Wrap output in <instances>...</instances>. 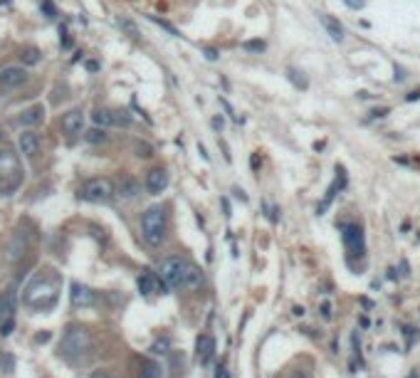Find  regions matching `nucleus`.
Listing matches in <instances>:
<instances>
[{
    "label": "nucleus",
    "mask_w": 420,
    "mask_h": 378,
    "mask_svg": "<svg viewBox=\"0 0 420 378\" xmlns=\"http://www.w3.org/2000/svg\"><path fill=\"white\" fill-rule=\"evenodd\" d=\"M136 156H138V158H151L153 149L149 144H141V141H138V144H136Z\"/></svg>",
    "instance_id": "33"
},
{
    "label": "nucleus",
    "mask_w": 420,
    "mask_h": 378,
    "mask_svg": "<svg viewBox=\"0 0 420 378\" xmlns=\"http://www.w3.org/2000/svg\"><path fill=\"white\" fill-rule=\"evenodd\" d=\"M168 186V173L163 168H151L146 173V190L151 193V195H158V193H163Z\"/></svg>",
    "instance_id": "11"
},
{
    "label": "nucleus",
    "mask_w": 420,
    "mask_h": 378,
    "mask_svg": "<svg viewBox=\"0 0 420 378\" xmlns=\"http://www.w3.org/2000/svg\"><path fill=\"white\" fill-rule=\"evenodd\" d=\"M198 151H200V156H203V158H205V161H208V158H210L208 153H205V146H203V144H198Z\"/></svg>",
    "instance_id": "41"
},
{
    "label": "nucleus",
    "mask_w": 420,
    "mask_h": 378,
    "mask_svg": "<svg viewBox=\"0 0 420 378\" xmlns=\"http://www.w3.org/2000/svg\"><path fill=\"white\" fill-rule=\"evenodd\" d=\"M40 8H42V10H45V18H57V8H55V3H52V0H42V3H40Z\"/></svg>",
    "instance_id": "31"
},
{
    "label": "nucleus",
    "mask_w": 420,
    "mask_h": 378,
    "mask_svg": "<svg viewBox=\"0 0 420 378\" xmlns=\"http://www.w3.org/2000/svg\"><path fill=\"white\" fill-rule=\"evenodd\" d=\"M20 59H22V64H38L40 62V50L38 47H25V50L20 52Z\"/></svg>",
    "instance_id": "25"
},
{
    "label": "nucleus",
    "mask_w": 420,
    "mask_h": 378,
    "mask_svg": "<svg viewBox=\"0 0 420 378\" xmlns=\"http://www.w3.org/2000/svg\"><path fill=\"white\" fill-rule=\"evenodd\" d=\"M344 186H346V173H344V168H341V166H336V181H334V183L329 186V190H326L324 200H322V205H319V215L324 213L326 205H329V203H331V200L336 198V193L344 188Z\"/></svg>",
    "instance_id": "16"
},
{
    "label": "nucleus",
    "mask_w": 420,
    "mask_h": 378,
    "mask_svg": "<svg viewBox=\"0 0 420 378\" xmlns=\"http://www.w3.org/2000/svg\"><path fill=\"white\" fill-rule=\"evenodd\" d=\"M223 126H225V121H223V116H215V119H213V129H215V131L220 133V131H223Z\"/></svg>",
    "instance_id": "36"
},
{
    "label": "nucleus",
    "mask_w": 420,
    "mask_h": 378,
    "mask_svg": "<svg viewBox=\"0 0 420 378\" xmlns=\"http://www.w3.org/2000/svg\"><path fill=\"white\" fill-rule=\"evenodd\" d=\"M62 131L67 136H77L84 131V112L82 109H72L62 116Z\"/></svg>",
    "instance_id": "10"
},
{
    "label": "nucleus",
    "mask_w": 420,
    "mask_h": 378,
    "mask_svg": "<svg viewBox=\"0 0 420 378\" xmlns=\"http://www.w3.org/2000/svg\"><path fill=\"white\" fill-rule=\"evenodd\" d=\"M92 378H114V376H109V373H94Z\"/></svg>",
    "instance_id": "45"
},
{
    "label": "nucleus",
    "mask_w": 420,
    "mask_h": 378,
    "mask_svg": "<svg viewBox=\"0 0 420 378\" xmlns=\"http://www.w3.org/2000/svg\"><path fill=\"white\" fill-rule=\"evenodd\" d=\"M79 198L87 200V203H96V205H104L114 198V186L109 178H89L82 190H79Z\"/></svg>",
    "instance_id": "4"
},
{
    "label": "nucleus",
    "mask_w": 420,
    "mask_h": 378,
    "mask_svg": "<svg viewBox=\"0 0 420 378\" xmlns=\"http://www.w3.org/2000/svg\"><path fill=\"white\" fill-rule=\"evenodd\" d=\"M341 235H344L346 255L351 260H361L363 255H366V237H363L361 225H344Z\"/></svg>",
    "instance_id": "6"
},
{
    "label": "nucleus",
    "mask_w": 420,
    "mask_h": 378,
    "mask_svg": "<svg viewBox=\"0 0 420 378\" xmlns=\"http://www.w3.org/2000/svg\"><path fill=\"white\" fill-rule=\"evenodd\" d=\"M87 70H89V72H96V70H99V64H96V62H87Z\"/></svg>",
    "instance_id": "42"
},
{
    "label": "nucleus",
    "mask_w": 420,
    "mask_h": 378,
    "mask_svg": "<svg viewBox=\"0 0 420 378\" xmlns=\"http://www.w3.org/2000/svg\"><path fill=\"white\" fill-rule=\"evenodd\" d=\"M168 349H171V341L161 339V341H156V343L151 346V354H161V356H163V354H168Z\"/></svg>",
    "instance_id": "30"
},
{
    "label": "nucleus",
    "mask_w": 420,
    "mask_h": 378,
    "mask_svg": "<svg viewBox=\"0 0 420 378\" xmlns=\"http://www.w3.org/2000/svg\"><path fill=\"white\" fill-rule=\"evenodd\" d=\"M405 99H408V101H415V99H420V89H418V92H413L410 96H405Z\"/></svg>",
    "instance_id": "44"
},
{
    "label": "nucleus",
    "mask_w": 420,
    "mask_h": 378,
    "mask_svg": "<svg viewBox=\"0 0 420 378\" xmlns=\"http://www.w3.org/2000/svg\"><path fill=\"white\" fill-rule=\"evenodd\" d=\"M242 47H245L248 52H262V50H265V42H262V40H250Z\"/></svg>",
    "instance_id": "34"
},
{
    "label": "nucleus",
    "mask_w": 420,
    "mask_h": 378,
    "mask_svg": "<svg viewBox=\"0 0 420 378\" xmlns=\"http://www.w3.org/2000/svg\"><path fill=\"white\" fill-rule=\"evenodd\" d=\"M0 368H3L5 373H13V371H15V359H13V354H8V351L0 354Z\"/></svg>",
    "instance_id": "26"
},
{
    "label": "nucleus",
    "mask_w": 420,
    "mask_h": 378,
    "mask_svg": "<svg viewBox=\"0 0 420 378\" xmlns=\"http://www.w3.org/2000/svg\"><path fill=\"white\" fill-rule=\"evenodd\" d=\"M205 57H208V59H218V50H213V47H205Z\"/></svg>",
    "instance_id": "39"
},
{
    "label": "nucleus",
    "mask_w": 420,
    "mask_h": 378,
    "mask_svg": "<svg viewBox=\"0 0 420 378\" xmlns=\"http://www.w3.org/2000/svg\"><path fill=\"white\" fill-rule=\"evenodd\" d=\"M89 349H92V334H89V329L79 326V324H72L64 331V339H62V346H59L62 356L69 361H77V359H82V356H87Z\"/></svg>",
    "instance_id": "2"
},
{
    "label": "nucleus",
    "mask_w": 420,
    "mask_h": 378,
    "mask_svg": "<svg viewBox=\"0 0 420 378\" xmlns=\"http://www.w3.org/2000/svg\"><path fill=\"white\" fill-rule=\"evenodd\" d=\"M112 119H114L116 126H129L131 124V116L126 112H112Z\"/></svg>",
    "instance_id": "29"
},
{
    "label": "nucleus",
    "mask_w": 420,
    "mask_h": 378,
    "mask_svg": "<svg viewBox=\"0 0 420 378\" xmlns=\"http://www.w3.org/2000/svg\"><path fill=\"white\" fill-rule=\"evenodd\" d=\"M18 173H20V163L15 151L8 144H0V178H10V183L15 186L18 183Z\"/></svg>",
    "instance_id": "7"
},
{
    "label": "nucleus",
    "mask_w": 420,
    "mask_h": 378,
    "mask_svg": "<svg viewBox=\"0 0 420 378\" xmlns=\"http://www.w3.org/2000/svg\"><path fill=\"white\" fill-rule=\"evenodd\" d=\"M141 235L151 247H161L166 240V210L161 205H151L141 218Z\"/></svg>",
    "instance_id": "3"
},
{
    "label": "nucleus",
    "mask_w": 420,
    "mask_h": 378,
    "mask_svg": "<svg viewBox=\"0 0 420 378\" xmlns=\"http://www.w3.org/2000/svg\"><path fill=\"white\" fill-rule=\"evenodd\" d=\"M57 297H59L57 282H52V280H45V277H40V280H35V282H30V287L25 289V297H22V302L27 304L30 309H38V312H47L50 306H55Z\"/></svg>",
    "instance_id": "1"
},
{
    "label": "nucleus",
    "mask_w": 420,
    "mask_h": 378,
    "mask_svg": "<svg viewBox=\"0 0 420 378\" xmlns=\"http://www.w3.org/2000/svg\"><path fill=\"white\" fill-rule=\"evenodd\" d=\"M50 336H52L50 331H42V334H38V336H35V341H38V343H47V341H50Z\"/></svg>",
    "instance_id": "37"
},
{
    "label": "nucleus",
    "mask_w": 420,
    "mask_h": 378,
    "mask_svg": "<svg viewBox=\"0 0 420 378\" xmlns=\"http://www.w3.org/2000/svg\"><path fill=\"white\" fill-rule=\"evenodd\" d=\"M292 378H309V376H306V373H294Z\"/></svg>",
    "instance_id": "46"
},
{
    "label": "nucleus",
    "mask_w": 420,
    "mask_h": 378,
    "mask_svg": "<svg viewBox=\"0 0 420 378\" xmlns=\"http://www.w3.org/2000/svg\"><path fill=\"white\" fill-rule=\"evenodd\" d=\"M200 284H203V274H200V269L188 262V265H186V272H183V282H181V289L195 292Z\"/></svg>",
    "instance_id": "18"
},
{
    "label": "nucleus",
    "mask_w": 420,
    "mask_h": 378,
    "mask_svg": "<svg viewBox=\"0 0 420 378\" xmlns=\"http://www.w3.org/2000/svg\"><path fill=\"white\" fill-rule=\"evenodd\" d=\"M186 265H188V260H183V257H166V260H161V265H158V277H161V282L166 289H178L181 282H183V272H186Z\"/></svg>",
    "instance_id": "5"
},
{
    "label": "nucleus",
    "mask_w": 420,
    "mask_h": 378,
    "mask_svg": "<svg viewBox=\"0 0 420 378\" xmlns=\"http://www.w3.org/2000/svg\"><path fill=\"white\" fill-rule=\"evenodd\" d=\"M146 18L151 20L153 25H158V27H161V30H166V32H168V35H173V38H181V32H178V30H176V27H173L171 22H168V20L158 18V15H146Z\"/></svg>",
    "instance_id": "23"
},
{
    "label": "nucleus",
    "mask_w": 420,
    "mask_h": 378,
    "mask_svg": "<svg viewBox=\"0 0 420 378\" xmlns=\"http://www.w3.org/2000/svg\"><path fill=\"white\" fill-rule=\"evenodd\" d=\"M42 116H45V107H42V104H35V107H30V109L22 112L20 121H22L25 126H35V124L42 121Z\"/></svg>",
    "instance_id": "19"
},
{
    "label": "nucleus",
    "mask_w": 420,
    "mask_h": 378,
    "mask_svg": "<svg viewBox=\"0 0 420 378\" xmlns=\"http://www.w3.org/2000/svg\"><path fill=\"white\" fill-rule=\"evenodd\" d=\"M319 22L324 25V30L329 32V38L334 40V42H344V25L339 22V20L334 18V15H319Z\"/></svg>",
    "instance_id": "17"
},
{
    "label": "nucleus",
    "mask_w": 420,
    "mask_h": 378,
    "mask_svg": "<svg viewBox=\"0 0 420 378\" xmlns=\"http://www.w3.org/2000/svg\"><path fill=\"white\" fill-rule=\"evenodd\" d=\"M344 5H348L351 10H361L363 5H366V0H344Z\"/></svg>",
    "instance_id": "35"
},
{
    "label": "nucleus",
    "mask_w": 420,
    "mask_h": 378,
    "mask_svg": "<svg viewBox=\"0 0 420 378\" xmlns=\"http://www.w3.org/2000/svg\"><path fill=\"white\" fill-rule=\"evenodd\" d=\"M92 121L96 124V129H109V126H114V119H112V112L109 109H96L92 114Z\"/></svg>",
    "instance_id": "21"
},
{
    "label": "nucleus",
    "mask_w": 420,
    "mask_h": 378,
    "mask_svg": "<svg viewBox=\"0 0 420 378\" xmlns=\"http://www.w3.org/2000/svg\"><path fill=\"white\" fill-rule=\"evenodd\" d=\"M213 354H215V341H213V336H210V334H200L198 341H195V356H198V361L205 366V363H210Z\"/></svg>",
    "instance_id": "14"
},
{
    "label": "nucleus",
    "mask_w": 420,
    "mask_h": 378,
    "mask_svg": "<svg viewBox=\"0 0 420 378\" xmlns=\"http://www.w3.org/2000/svg\"><path fill=\"white\" fill-rule=\"evenodd\" d=\"M287 77H289V79H292V82H294V84H297L299 89H306V79L302 77V72H299V70L289 67V70H287Z\"/></svg>",
    "instance_id": "28"
},
{
    "label": "nucleus",
    "mask_w": 420,
    "mask_h": 378,
    "mask_svg": "<svg viewBox=\"0 0 420 378\" xmlns=\"http://www.w3.org/2000/svg\"><path fill=\"white\" fill-rule=\"evenodd\" d=\"M138 378H163V366L161 363H146Z\"/></svg>",
    "instance_id": "24"
},
{
    "label": "nucleus",
    "mask_w": 420,
    "mask_h": 378,
    "mask_svg": "<svg viewBox=\"0 0 420 378\" xmlns=\"http://www.w3.org/2000/svg\"><path fill=\"white\" fill-rule=\"evenodd\" d=\"M84 139H87L89 144H104V141H107V131H104V129H92V131L84 133Z\"/></svg>",
    "instance_id": "27"
},
{
    "label": "nucleus",
    "mask_w": 420,
    "mask_h": 378,
    "mask_svg": "<svg viewBox=\"0 0 420 378\" xmlns=\"http://www.w3.org/2000/svg\"><path fill=\"white\" fill-rule=\"evenodd\" d=\"M232 193H235V195H237L240 200H248V195H245V193H242V190H240V188H235V190H232Z\"/></svg>",
    "instance_id": "40"
},
{
    "label": "nucleus",
    "mask_w": 420,
    "mask_h": 378,
    "mask_svg": "<svg viewBox=\"0 0 420 378\" xmlns=\"http://www.w3.org/2000/svg\"><path fill=\"white\" fill-rule=\"evenodd\" d=\"M138 193H141V186H138V181L131 178V176H121V181H119V186H116V190H114V195H121V198H126V200H134Z\"/></svg>",
    "instance_id": "15"
},
{
    "label": "nucleus",
    "mask_w": 420,
    "mask_h": 378,
    "mask_svg": "<svg viewBox=\"0 0 420 378\" xmlns=\"http://www.w3.org/2000/svg\"><path fill=\"white\" fill-rule=\"evenodd\" d=\"M138 292L144 294V297H149V294H153L156 292V280H153V272H141L138 274Z\"/></svg>",
    "instance_id": "20"
},
{
    "label": "nucleus",
    "mask_w": 420,
    "mask_h": 378,
    "mask_svg": "<svg viewBox=\"0 0 420 378\" xmlns=\"http://www.w3.org/2000/svg\"><path fill=\"white\" fill-rule=\"evenodd\" d=\"M13 329H15V317L3 319V322H0V336H10V334H13Z\"/></svg>",
    "instance_id": "32"
},
{
    "label": "nucleus",
    "mask_w": 420,
    "mask_h": 378,
    "mask_svg": "<svg viewBox=\"0 0 420 378\" xmlns=\"http://www.w3.org/2000/svg\"><path fill=\"white\" fill-rule=\"evenodd\" d=\"M383 114H388V109H373L371 116H383Z\"/></svg>",
    "instance_id": "43"
},
{
    "label": "nucleus",
    "mask_w": 420,
    "mask_h": 378,
    "mask_svg": "<svg viewBox=\"0 0 420 378\" xmlns=\"http://www.w3.org/2000/svg\"><path fill=\"white\" fill-rule=\"evenodd\" d=\"M25 250H27V240H25V232H15V235H13V240L8 243V250H5V260H8L10 265H15L18 260H22Z\"/></svg>",
    "instance_id": "12"
},
{
    "label": "nucleus",
    "mask_w": 420,
    "mask_h": 378,
    "mask_svg": "<svg viewBox=\"0 0 420 378\" xmlns=\"http://www.w3.org/2000/svg\"><path fill=\"white\" fill-rule=\"evenodd\" d=\"M27 82V70L18 67V64H10V67H3L0 70V87L3 89H15L20 84Z\"/></svg>",
    "instance_id": "9"
},
{
    "label": "nucleus",
    "mask_w": 420,
    "mask_h": 378,
    "mask_svg": "<svg viewBox=\"0 0 420 378\" xmlns=\"http://www.w3.org/2000/svg\"><path fill=\"white\" fill-rule=\"evenodd\" d=\"M18 149L22 156H27V158H35L40 151V139L35 131H22L18 136Z\"/></svg>",
    "instance_id": "13"
},
{
    "label": "nucleus",
    "mask_w": 420,
    "mask_h": 378,
    "mask_svg": "<svg viewBox=\"0 0 420 378\" xmlns=\"http://www.w3.org/2000/svg\"><path fill=\"white\" fill-rule=\"evenodd\" d=\"M69 302H72L75 309H87V306H94L96 294L87 287V284L72 282V287H69Z\"/></svg>",
    "instance_id": "8"
},
{
    "label": "nucleus",
    "mask_w": 420,
    "mask_h": 378,
    "mask_svg": "<svg viewBox=\"0 0 420 378\" xmlns=\"http://www.w3.org/2000/svg\"><path fill=\"white\" fill-rule=\"evenodd\" d=\"M116 22H119V27H121V30H124V32H126V35H129L131 40H138V38H141V32H138V27H136V22L131 18H126V15H119V20H116Z\"/></svg>",
    "instance_id": "22"
},
{
    "label": "nucleus",
    "mask_w": 420,
    "mask_h": 378,
    "mask_svg": "<svg viewBox=\"0 0 420 378\" xmlns=\"http://www.w3.org/2000/svg\"><path fill=\"white\" fill-rule=\"evenodd\" d=\"M322 317H324V319H331V304H324V306H322Z\"/></svg>",
    "instance_id": "38"
}]
</instances>
